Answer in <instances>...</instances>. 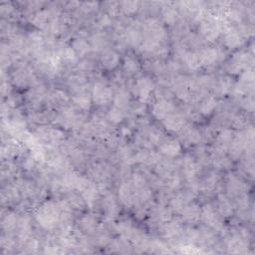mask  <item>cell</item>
<instances>
[{
	"mask_svg": "<svg viewBox=\"0 0 255 255\" xmlns=\"http://www.w3.org/2000/svg\"><path fill=\"white\" fill-rule=\"evenodd\" d=\"M226 189L230 197H240L245 189V184L236 175H230L226 181Z\"/></svg>",
	"mask_w": 255,
	"mask_h": 255,
	"instance_id": "d6986e66",
	"label": "cell"
},
{
	"mask_svg": "<svg viewBox=\"0 0 255 255\" xmlns=\"http://www.w3.org/2000/svg\"><path fill=\"white\" fill-rule=\"evenodd\" d=\"M107 119L113 124H120L125 119V112H124V110L114 106L113 108H111L109 110V112L107 114Z\"/></svg>",
	"mask_w": 255,
	"mask_h": 255,
	"instance_id": "7dc6e473",
	"label": "cell"
},
{
	"mask_svg": "<svg viewBox=\"0 0 255 255\" xmlns=\"http://www.w3.org/2000/svg\"><path fill=\"white\" fill-rule=\"evenodd\" d=\"M56 55L61 62H65L68 64H74L78 58V55L76 54V52L73 50L71 46L61 47L56 53Z\"/></svg>",
	"mask_w": 255,
	"mask_h": 255,
	"instance_id": "f35d334b",
	"label": "cell"
},
{
	"mask_svg": "<svg viewBox=\"0 0 255 255\" xmlns=\"http://www.w3.org/2000/svg\"><path fill=\"white\" fill-rule=\"evenodd\" d=\"M201 65L205 67H210L219 60L220 52L216 48H205L201 50L200 53Z\"/></svg>",
	"mask_w": 255,
	"mask_h": 255,
	"instance_id": "7402d4cb",
	"label": "cell"
},
{
	"mask_svg": "<svg viewBox=\"0 0 255 255\" xmlns=\"http://www.w3.org/2000/svg\"><path fill=\"white\" fill-rule=\"evenodd\" d=\"M163 136H164V134L154 127H152L151 129L146 132V140L151 145H158V144L162 143Z\"/></svg>",
	"mask_w": 255,
	"mask_h": 255,
	"instance_id": "c3c4849f",
	"label": "cell"
},
{
	"mask_svg": "<svg viewBox=\"0 0 255 255\" xmlns=\"http://www.w3.org/2000/svg\"><path fill=\"white\" fill-rule=\"evenodd\" d=\"M216 90L219 94L224 95L227 94L232 88H233V84H232V79L230 77H221L216 84H215Z\"/></svg>",
	"mask_w": 255,
	"mask_h": 255,
	"instance_id": "b9f144b4",
	"label": "cell"
},
{
	"mask_svg": "<svg viewBox=\"0 0 255 255\" xmlns=\"http://www.w3.org/2000/svg\"><path fill=\"white\" fill-rule=\"evenodd\" d=\"M71 47L76 52V54L78 56H80V57L86 56L92 50L91 44L89 43L87 40H85L83 38H76V39H74V41L72 42Z\"/></svg>",
	"mask_w": 255,
	"mask_h": 255,
	"instance_id": "74e56055",
	"label": "cell"
},
{
	"mask_svg": "<svg viewBox=\"0 0 255 255\" xmlns=\"http://www.w3.org/2000/svg\"><path fill=\"white\" fill-rule=\"evenodd\" d=\"M218 107V100L214 96H206L202 99L200 106V112L203 116H210Z\"/></svg>",
	"mask_w": 255,
	"mask_h": 255,
	"instance_id": "4dcf8cb0",
	"label": "cell"
},
{
	"mask_svg": "<svg viewBox=\"0 0 255 255\" xmlns=\"http://www.w3.org/2000/svg\"><path fill=\"white\" fill-rule=\"evenodd\" d=\"M67 102H68L67 95L61 90H55L47 96V104L51 108L63 107L64 105L67 104Z\"/></svg>",
	"mask_w": 255,
	"mask_h": 255,
	"instance_id": "83f0119b",
	"label": "cell"
},
{
	"mask_svg": "<svg viewBox=\"0 0 255 255\" xmlns=\"http://www.w3.org/2000/svg\"><path fill=\"white\" fill-rule=\"evenodd\" d=\"M36 138L39 142L55 146L64 140V133L61 130L56 129V128L41 127L36 132Z\"/></svg>",
	"mask_w": 255,
	"mask_h": 255,
	"instance_id": "5b68a950",
	"label": "cell"
},
{
	"mask_svg": "<svg viewBox=\"0 0 255 255\" xmlns=\"http://www.w3.org/2000/svg\"><path fill=\"white\" fill-rule=\"evenodd\" d=\"M173 112H175V106L171 100L166 98L159 99L157 103L153 106L152 110L154 117L162 121Z\"/></svg>",
	"mask_w": 255,
	"mask_h": 255,
	"instance_id": "8fae6325",
	"label": "cell"
},
{
	"mask_svg": "<svg viewBox=\"0 0 255 255\" xmlns=\"http://www.w3.org/2000/svg\"><path fill=\"white\" fill-rule=\"evenodd\" d=\"M37 222L46 229H52L60 222L61 208L59 202L46 201L42 204L35 215Z\"/></svg>",
	"mask_w": 255,
	"mask_h": 255,
	"instance_id": "6da1fadb",
	"label": "cell"
},
{
	"mask_svg": "<svg viewBox=\"0 0 255 255\" xmlns=\"http://www.w3.org/2000/svg\"><path fill=\"white\" fill-rule=\"evenodd\" d=\"M252 62V56L247 52L240 51L236 53L227 65V70L231 74H238L248 69V64Z\"/></svg>",
	"mask_w": 255,
	"mask_h": 255,
	"instance_id": "52a82bcc",
	"label": "cell"
},
{
	"mask_svg": "<svg viewBox=\"0 0 255 255\" xmlns=\"http://www.w3.org/2000/svg\"><path fill=\"white\" fill-rule=\"evenodd\" d=\"M79 68L82 70V71H91L92 68H93V64L92 62L90 61H83L80 65H79Z\"/></svg>",
	"mask_w": 255,
	"mask_h": 255,
	"instance_id": "f5cc1de1",
	"label": "cell"
},
{
	"mask_svg": "<svg viewBox=\"0 0 255 255\" xmlns=\"http://www.w3.org/2000/svg\"><path fill=\"white\" fill-rule=\"evenodd\" d=\"M182 152L181 143L177 140H167L161 143L160 153L167 158L178 157Z\"/></svg>",
	"mask_w": 255,
	"mask_h": 255,
	"instance_id": "ffe728a7",
	"label": "cell"
},
{
	"mask_svg": "<svg viewBox=\"0 0 255 255\" xmlns=\"http://www.w3.org/2000/svg\"><path fill=\"white\" fill-rule=\"evenodd\" d=\"M79 226L83 232L92 235L97 230V219L91 215L84 216L79 220Z\"/></svg>",
	"mask_w": 255,
	"mask_h": 255,
	"instance_id": "8d00e7d4",
	"label": "cell"
},
{
	"mask_svg": "<svg viewBox=\"0 0 255 255\" xmlns=\"http://www.w3.org/2000/svg\"><path fill=\"white\" fill-rule=\"evenodd\" d=\"M193 198H194V191H191V190L178 194L176 197H174L171 200V209L175 212H180L181 214L182 210L184 208V206L188 202H190Z\"/></svg>",
	"mask_w": 255,
	"mask_h": 255,
	"instance_id": "44dd1931",
	"label": "cell"
},
{
	"mask_svg": "<svg viewBox=\"0 0 255 255\" xmlns=\"http://www.w3.org/2000/svg\"><path fill=\"white\" fill-rule=\"evenodd\" d=\"M224 45L229 49L239 48L244 43L243 33L233 27H226L224 29V36H223Z\"/></svg>",
	"mask_w": 255,
	"mask_h": 255,
	"instance_id": "9c48e42d",
	"label": "cell"
},
{
	"mask_svg": "<svg viewBox=\"0 0 255 255\" xmlns=\"http://www.w3.org/2000/svg\"><path fill=\"white\" fill-rule=\"evenodd\" d=\"M154 88L155 84L150 77H141L135 83L134 93L138 96L142 103H145L150 99Z\"/></svg>",
	"mask_w": 255,
	"mask_h": 255,
	"instance_id": "ba28073f",
	"label": "cell"
},
{
	"mask_svg": "<svg viewBox=\"0 0 255 255\" xmlns=\"http://www.w3.org/2000/svg\"><path fill=\"white\" fill-rule=\"evenodd\" d=\"M182 173L189 183H195L197 181V175L199 172L198 164L194 158L186 155L182 160Z\"/></svg>",
	"mask_w": 255,
	"mask_h": 255,
	"instance_id": "9a60e30c",
	"label": "cell"
},
{
	"mask_svg": "<svg viewBox=\"0 0 255 255\" xmlns=\"http://www.w3.org/2000/svg\"><path fill=\"white\" fill-rule=\"evenodd\" d=\"M111 24V18L110 15H104L99 19V25L101 27H107Z\"/></svg>",
	"mask_w": 255,
	"mask_h": 255,
	"instance_id": "816d5d0a",
	"label": "cell"
},
{
	"mask_svg": "<svg viewBox=\"0 0 255 255\" xmlns=\"http://www.w3.org/2000/svg\"><path fill=\"white\" fill-rule=\"evenodd\" d=\"M162 15H163L164 22L167 23L168 25L176 24L178 22V19L180 16L178 10L175 7H173L172 5H167L164 7L162 11Z\"/></svg>",
	"mask_w": 255,
	"mask_h": 255,
	"instance_id": "60d3db41",
	"label": "cell"
},
{
	"mask_svg": "<svg viewBox=\"0 0 255 255\" xmlns=\"http://www.w3.org/2000/svg\"><path fill=\"white\" fill-rule=\"evenodd\" d=\"M143 28V38L153 39L158 42H162L163 39L165 37V29L164 25L156 18L146 19L144 22Z\"/></svg>",
	"mask_w": 255,
	"mask_h": 255,
	"instance_id": "3957f363",
	"label": "cell"
},
{
	"mask_svg": "<svg viewBox=\"0 0 255 255\" xmlns=\"http://www.w3.org/2000/svg\"><path fill=\"white\" fill-rule=\"evenodd\" d=\"M219 182V175L216 173H210L208 177H206L201 183L202 189L205 191H212L215 188H217Z\"/></svg>",
	"mask_w": 255,
	"mask_h": 255,
	"instance_id": "ee69618b",
	"label": "cell"
},
{
	"mask_svg": "<svg viewBox=\"0 0 255 255\" xmlns=\"http://www.w3.org/2000/svg\"><path fill=\"white\" fill-rule=\"evenodd\" d=\"M233 204L225 196H219L218 199V211L222 218H228L233 214Z\"/></svg>",
	"mask_w": 255,
	"mask_h": 255,
	"instance_id": "1f68e13d",
	"label": "cell"
},
{
	"mask_svg": "<svg viewBox=\"0 0 255 255\" xmlns=\"http://www.w3.org/2000/svg\"><path fill=\"white\" fill-rule=\"evenodd\" d=\"M90 44L92 49H95L97 51H101L106 48L108 44V40L106 37H104L102 34H96L94 36H92L91 40H90Z\"/></svg>",
	"mask_w": 255,
	"mask_h": 255,
	"instance_id": "bcb514c9",
	"label": "cell"
},
{
	"mask_svg": "<svg viewBox=\"0 0 255 255\" xmlns=\"http://www.w3.org/2000/svg\"><path fill=\"white\" fill-rule=\"evenodd\" d=\"M100 62L104 69L108 70V71H112L119 65L120 55L115 50L106 49L101 54Z\"/></svg>",
	"mask_w": 255,
	"mask_h": 255,
	"instance_id": "2e32d148",
	"label": "cell"
},
{
	"mask_svg": "<svg viewBox=\"0 0 255 255\" xmlns=\"http://www.w3.org/2000/svg\"><path fill=\"white\" fill-rule=\"evenodd\" d=\"M140 3L138 1H125L120 3V10L126 15H132L138 11Z\"/></svg>",
	"mask_w": 255,
	"mask_h": 255,
	"instance_id": "681fc988",
	"label": "cell"
},
{
	"mask_svg": "<svg viewBox=\"0 0 255 255\" xmlns=\"http://www.w3.org/2000/svg\"><path fill=\"white\" fill-rule=\"evenodd\" d=\"M46 95V89L42 85H36V86H32L31 89L27 93V99L30 104L36 105L40 104L42 101L45 99Z\"/></svg>",
	"mask_w": 255,
	"mask_h": 255,
	"instance_id": "f546056e",
	"label": "cell"
},
{
	"mask_svg": "<svg viewBox=\"0 0 255 255\" xmlns=\"http://www.w3.org/2000/svg\"><path fill=\"white\" fill-rule=\"evenodd\" d=\"M163 125L169 132H181L185 127V118L181 113L173 112L163 120Z\"/></svg>",
	"mask_w": 255,
	"mask_h": 255,
	"instance_id": "5bb4252c",
	"label": "cell"
},
{
	"mask_svg": "<svg viewBox=\"0 0 255 255\" xmlns=\"http://www.w3.org/2000/svg\"><path fill=\"white\" fill-rule=\"evenodd\" d=\"M125 41L132 47H140L143 42V33L138 26H131L125 32Z\"/></svg>",
	"mask_w": 255,
	"mask_h": 255,
	"instance_id": "cb8c5ba5",
	"label": "cell"
},
{
	"mask_svg": "<svg viewBox=\"0 0 255 255\" xmlns=\"http://www.w3.org/2000/svg\"><path fill=\"white\" fill-rule=\"evenodd\" d=\"M118 196L122 204L127 207L136 204V191L131 182L122 183L119 187Z\"/></svg>",
	"mask_w": 255,
	"mask_h": 255,
	"instance_id": "4fadbf2b",
	"label": "cell"
},
{
	"mask_svg": "<svg viewBox=\"0 0 255 255\" xmlns=\"http://www.w3.org/2000/svg\"><path fill=\"white\" fill-rule=\"evenodd\" d=\"M201 208L195 202H188L182 210V219L187 222H196L200 219Z\"/></svg>",
	"mask_w": 255,
	"mask_h": 255,
	"instance_id": "603a6c76",
	"label": "cell"
},
{
	"mask_svg": "<svg viewBox=\"0 0 255 255\" xmlns=\"http://www.w3.org/2000/svg\"><path fill=\"white\" fill-rule=\"evenodd\" d=\"M54 17H55L54 14L50 10L47 9L39 10L33 15L31 22L34 26H36L39 29H46L49 27L51 21Z\"/></svg>",
	"mask_w": 255,
	"mask_h": 255,
	"instance_id": "e0dca14e",
	"label": "cell"
},
{
	"mask_svg": "<svg viewBox=\"0 0 255 255\" xmlns=\"http://www.w3.org/2000/svg\"><path fill=\"white\" fill-rule=\"evenodd\" d=\"M200 219L207 226L212 229L220 230L222 228L221 217L219 214L218 209H216L211 204H205L201 208Z\"/></svg>",
	"mask_w": 255,
	"mask_h": 255,
	"instance_id": "8992f818",
	"label": "cell"
},
{
	"mask_svg": "<svg viewBox=\"0 0 255 255\" xmlns=\"http://www.w3.org/2000/svg\"><path fill=\"white\" fill-rule=\"evenodd\" d=\"M36 78L33 71L27 66H21L13 73V81L19 87L33 85Z\"/></svg>",
	"mask_w": 255,
	"mask_h": 255,
	"instance_id": "7c38bea8",
	"label": "cell"
},
{
	"mask_svg": "<svg viewBox=\"0 0 255 255\" xmlns=\"http://www.w3.org/2000/svg\"><path fill=\"white\" fill-rule=\"evenodd\" d=\"M214 164L219 169H226L231 165V161L225 155L214 157Z\"/></svg>",
	"mask_w": 255,
	"mask_h": 255,
	"instance_id": "f907efd6",
	"label": "cell"
},
{
	"mask_svg": "<svg viewBox=\"0 0 255 255\" xmlns=\"http://www.w3.org/2000/svg\"><path fill=\"white\" fill-rule=\"evenodd\" d=\"M254 86V74L252 69H246L240 76L238 82L233 86L236 93L239 95L248 94Z\"/></svg>",
	"mask_w": 255,
	"mask_h": 255,
	"instance_id": "30bf717a",
	"label": "cell"
},
{
	"mask_svg": "<svg viewBox=\"0 0 255 255\" xmlns=\"http://www.w3.org/2000/svg\"><path fill=\"white\" fill-rule=\"evenodd\" d=\"M104 210H105L106 217H107L108 219H112L116 215L117 204H116V201H115V199H114L113 196L107 195L105 197Z\"/></svg>",
	"mask_w": 255,
	"mask_h": 255,
	"instance_id": "7bdbcfd3",
	"label": "cell"
},
{
	"mask_svg": "<svg viewBox=\"0 0 255 255\" xmlns=\"http://www.w3.org/2000/svg\"><path fill=\"white\" fill-rule=\"evenodd\" d=\"M18 224L16 215L12 211H7V214L2 217V227L4 230L8 231L14 229Z\"/></svg>",
	"mask_w": 255,
	"mask_h": 255,
	"instance_id": "f6af8a7d",
	"label": "cell"
},
{
	"mask_svg": "<svg viewBox=\"0 0 255 255\" xmlns=\"http://www.w3.org/2000/svg\"><path fill=\"white\" fill-rule=\"evenodd\" d=\"M135 161L141 164L152 165L157 164L161 162V156L158 153L151 150H143L136 155Z\"/></svg>",
	"mask_w": 255,
	"mask_h": 255,
	"instance_id": "d4e9b609",
	"label": "cell"
},
{
	"mask_svg": "<svg viewBox=\"0 0 255 255\" xmlns=\"http://www.w3.org/2000/svg\"><path fill=\"white\" fill-rule=\"evenodd\" d=\"M173 88L175 90V93L177 96L183 100L187 101L191 98L190 96V81L183 78V77H179L177 78L174 83H173Z\"/></svg>",
	"mask_w": 255,
	"mask_h": 255,
	"instance_id": "ac0fdd59",
	"label": "cell"
},
{
	"mask_svg": "<svg viewBox=\"0 0 255 255\" xmlns=\"http://www.w3.org/2000/svg\"><path fill=\"white\" fill-rule=\"evenodd\" d=\"M182 232V226L179 221L171 220L166 221L163 226V235L165 238L174 239L177 238Z\"/></svg>",
	"mask_w": 255,
	"mask_h": 255,
	"instance_id": "484cf974",
	"label": "cell"
},
{
	"mask_svg": "<svg viewBox=\"0 0 255 255\" xmlns=\"http://www.w3.org/2000/svg\"><path fill=\"white\" fill-rule=\"evenodd\" d=\"M247 247V243L241 236L232 237L227 244V248L231 253H243Z\"/></svg>",
	"mask_w": 255,
	"mask_h": 255,
	"instance_id": "d590c367",
	"label": "cell"
},
{
	"mask_svg": "<svg viewBox=\"0 0 255 255\" xmlns=\"http://www.w3.org/2000/svg\"><path fill=\"white\" fill-rule=\"evenodd\" d=\"M181 139L182 142L189 144V145L198 144L201 139V135L197 129L184 127L183 129L181 131Z\"/></svg>",
	"mask_w": 255,
	"mask_h": 255,
	"instance_id": "e575fe53",
	"label": "cell"
},
{
	"mask_svg": "<svg viewBox=\"0 0 255 255\" xmlns=\"http://www.w3.org/2000/svg\"><path fill=\"white\" fill-rule=\"evenodd\" d=\"M114 104L116 107L125 110L126 108L129 107V105L131 104V95L125 89H119L115 94H114Z\"/></svg>",
	"mask_w": 255,
	"mask_h": 255,
	"instance_id": "d6a6232c",
	"label": "cell"
},
{
	"mask_svg": "<svg viewBox=\"0 0 255 255\" xmlns=\"http://www.w3.org/2000/svg\"><path fill=\"white\" fill-rule=\"evenodd\" d=\"M221 19L216 16L204 17L200 21V32L202 37L207 41L216 40L221 32Z\"/></svg>",
	"mask_w": 255,
	"mask_h": 255,
	"instance_id": "7a4b0ae2",
	"label": "cell"
},
{
	"mask_svg": "<svg viewBox=\"0 0 255 255\" xmlns=\"http://www.w3.org/2000/svg\"><path fill=\"white\" fill-rule=\"evenodd\" d=\"M68 85L69 87L74 89L76 93L83 92L85 86H86V78L82 74H74L68 78Z\"/></svg>",
	"mask_w": 255,
	"mask_h": 255,
	"instance_id": "ab89813d",
	"label": "cell"
},
{
	"mask_svg": "<svg viewBox=\"0 0 255 255\" xmlns=\"http://www.w3.org/2000/svg\"><path fill=\"white\" fill-rule=\"evenodd\" d=\"M92 96L87 92H79L73 97V103L75 107L81 111H89L92 105Z\"/></svg>",
	"mask_w": 255,
	"mask_h": 255,
	"instance_id": "4316f807",
	"label": "cell"
},
{
	"mask_svg": "<svg viewBox=\"0 0 255 255\" xmlns=\"http://www.w3.org/2000/svg\"><path fill=\"white\" fill-rule=\"evenodd\" d=\"M114 99V93L109 85L98 82L92 90V100L98 106H105Z\"/></svg>",
	"mask_w": 255,
	"mask_h": 255,
	"instance_id": "277c9868",
	"label": "cell"
},
{
	"mask_svg": "<svg viewBox=\"0 0 255 255\" xmlns=\"http://www.w3.org/2000/svg\"><path fill=\"white\" fill-rule=\"evenodd\" d=\"M182 61L184 62L187 69L190 71H198L202 66L200 54L197 52H186L182 56Z\"/></svg>",
	"mask_w": 255,
	"mask_h": 255,
	"instance_id": "f1b7e54d",
	"label": "cell"
},
{
	"mask_svg": "<svg viewBox=\"0 0 255 255\" xmlns=\"http://www.w3.org/2000/svg\"><path fill=\"white\" fill-rule=\"evenodd\" d=\"M123 69L124 72L129 75V76H134L138 74L141 70V64L140 62L133 56H127L124 59L123 63Z\"/></svg>",
	"mask_w": 255,
	"mask_h": 255,
	"instance_id": "836d02e7",
	"label": "cell"
}]
</instances>
